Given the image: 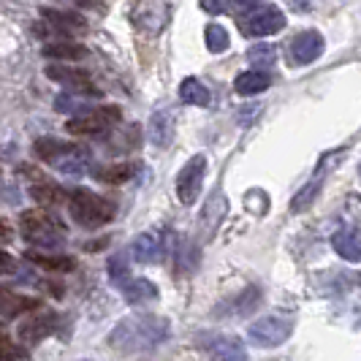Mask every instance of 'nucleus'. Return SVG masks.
I'll return each mask as SVG.
<instances>
[{"label": "nucleus", "mask_w": 361, "mask_h": 361, "mask_svg": "<svg viewBox=\"0 0 361 361\" xmlns=\"http://www.w3.org/2000/svg\"><path fill=\"white\" fill-rule=\"evenodd\" d=\"M171 334V324L163 315H128L114 329L109 331L106 343L123 353V356H133V353H149L158 345H163Z\"/></svg>", "instance_id": "f257e3e1"}, {"label": "nucleus", "mask_w": 361, "mask_h": 361, "mask_svg": "<svg viewBox=\"0 0 361 361\" xmlns=\"http://www.w3.org/2000/svg\"><path fill=\"white\" fill-rule=\"evenodd\" d=\"M68 212H71L73 223H79L82 228H101L109 220H114L117 209L104 196H95L85 188H76L68 196Z\"/></svg>", "instance_id": "f03ea898"}, {"label": "nucleus", "mask_w": 361, "mask_h": 361, "mask_svg": "<svg viewBox=\"0 0 361 361\" xmlns=\"http://www.w3.org/2000/svg\"><path fill=\"white\" fill-rule=\"evenodd\" d=\"M19 226H22L25 239H27L30 245L41 247V250H57V247L63 245V226H60L49 212H41V209L22 212Z\"/></svg>", "instance_id": "7ed1b4c3"}, {"label": "nucleus", "mask_w": 361, "mask_h": 361, "mask_svg": "<svg viewBox=\"0 0 361 361\" xmlns=\"http://www.w3.org/2000/svg\"><path fill=\"white\" fill-rule=\"evenodd\" d=\"M38 33L44 30L47 36L57 38H76L85 36L90 30L87 19L76 11H60V8H41V25L36 27Z\"/></svg>", "instance_id": "20e7f679"}, {"label": "nucleus", "mask_w": 361, "mask_h": 361, "mask_svg": "<svg viewBox=\"0 0 361 361\" xmlns=\"http://www.w3.org/2000/svg\"><path fill=\"white\" fill-rule=\"evenodd\" d=\"M293 331V318L288 315H267V318H258L255 324H250L247 329V340L255 348H277L290 337Z\"/></svg>", "instance_id": "39448f33"}, {"label": "nucleus", "mask_w": 361, "mask_h": 361, "mask_svg": "<svg viewBox=\"0 0 361 361\" xmlns=\"http://www.w3.org/2000/svg\"><path fill=\"white\" fill-rule=\"evenodd\" d=\"M123 117L120 106H92L90 111L85 114H76L66 123V130L73 133V136H90V133H101V130H109L111 126H117Z\"/></svg>", "instance_id": "423d86ee"}, {"label": "nucleus", "mask_w": 361, "mask_h": 361, "mask_svg": "<svg viewBox=\"0 0 361 361\" xmlns=\"http://www.w3.org/2000/svg\"><path fill=\"white\" fill-rule=\"evenodd\" d=\"M286 27V14L274 6H264V8H255L247 17L239 19V30L247 38H264L274 36Z\"/></svg>", "instance_id": "0eeeda50"}, {"label": "nucleus", "mask_w": 361, "mask_h": 361, "mask_svg": "<svg viewBox=\"0 0 361 361\" xmlns=\"http://www.w3.org/2000/svg\"><path fill=\"white\" fill-rule=\"evenodd\" d=\"M204 177H207V155L199 152L180 169V177H177V199H180V204L190 207V204L199 201Z\"/></svg>", "instance_id": "6e6552de"}, {"label": "nucleus", "mask_w": 361, "mask_h": 361, "mask_svg": "<svg viewBox=\"0 0 361 361\" xmlns=\"http://www.w3.org/2000/svg\"><path fill=\"white\" fill-rule=\"evenodd\" d=\"M199 345L212 361H247V350L234 334H201Z\"/></svg>", "instance_id": "1a4fd4ad"}, {"label": "nucleus", "mask_w": 361, "mask_h": 361, "mask_svg": "<svg viewBox=\"0 0 361 361\" xmlns=\"http://www.w3.org/2000/svg\"><path fill=\"white\" fill-rule=\"evenodd\" d=\"M324 36L315 33V30H305V33L293 36L288 44L290 66H310V63H315L324 54Z\"/></svg>", "instance_id": "9d476101"}, {"label": "nucleus", "mask_w": 361, "mask_h": 361, "mask_svg": "<svg viewBox=\"0 0 361 361\" xmlns=\"http://www.w3.org/2000/svg\"><path fill=\"white\" fill-rule=\"evenodd\" d=\"M54 329H57V315L54 312H36V315H30L19 324V340L25 345H36L44 337H49Z\"/></svg>", "instance_id": "9b49d317"}, {"label": "nucleus", "mask_w": 361, "mask_h": 361, "mask_svg": "<svg viewBox=\"0 0 361 361\" xmlns=\"http://www.w3.org/2000/svg\"><path fill=\"white\" fill-rule=\"evenodd\" d=\"M90 98H101V90H95V87H82V90H68V92H60L57 98H54V111H60V114H85V111H90Z\"/></svg>", "instance_id": "f8f14e48"}, {"label": "nucleus", "mask_w": 361, "mask_h": 361, "mask_svg": "<svg viewBox=\"0 0 361 361\" xmlns=\"http://www.w3.org/2000/svg\"><path fill=\"white\" fill-rule=\"evenodd\" d=\"M44 73L57 82V85H68L71 90H82V87H92V73L87 68H76V66H68V63H54V66H47Z\"/></svg>", "instance_id": "ddd939ff"}, {"label": "nucleus", "mask_w": 361, "mask_h": 361, "mask_svg": "<svg viewBox=\"0 0 361 361\" xmlns=\"http://www.w3.org/2000/svg\"><path fill=\"white\" fill-rule=\"evenodd\" d=\"M331 247L345 261H353V264L361 261V228H356V226L340 228L337 234L331 236Z\"/></svg>", "instance_id": "4468645a"}, {"label": "nucleus", "mask_w": 361, "mask_h": 361, "mask_svg": "<svg viewBox=\"0 0 361 361\" xmlns=\"http://www.w3.org/2000/svg\"><path fill=\"white\" fill-rule=\"evenodd\" d=\"M41 54L49 57V60H66V63H73V60H85L90 49L79 41H71V38H63V41H52V44H44L41 47Z\"/></svg>", "instance_id": "2eb2a0df"}, {"label": "nucleus", "mask_w": 361, "mask_h": 361, "mask_svg": "<svg viewBox=\"0 0 361 361\" xmlns=\"http://www.w3.org/2000/svg\"><path fill=\"white\" fill-rule=\"evenodd\" d=\"M149 142L163 149V147L171 145V139H174V114L169 111V109H163V111H155L152 114V120H149Z\"/></svg>", "instance_id": "dca6fc26"}, {"label": "nucleus", "mask_w": 361, "mask_h": 361, "mask_svg": "<svg viewBox=\"0 0 361 361\" xmlns=\"http://www.w3.org/2000/svg\"><path fill=\"white\" fill-rule=\"evenodd\" d=\"M79 147L71 145V142H60V139H38L36 145H33V152H36V158H41L44 163H49V166H57L60 161H66L68 155H73Z\"/></svg>", "instance_id": "f3484780"}, {"label": "nucleus", "mask_w": 361, "mask_h": 361, "mask_svg": "<svg viewBox=\"0 0 361 361\" xmlns=\"http://www.w3.org/2000/svg\"><path fill=\"white\" fill-rule=\"evenodd\" d=\"M161 236L152 234V231H145L130 242V255L136 264H155L161 258Z\"/></svg>", "instance_id": "a211bd4d"}, {"label": "nucleus", "mask_w": 361, "mask_h": 361, "mask_svg": "<svg viewBox=\"0 0 361 361\" xmlns=\"http://www.w3.org/2000/svg\"><path fill=\"white\" fill-rule=\"evenodd\" d=\"M120 293L126 296L128 305H147V302L158 299V288L147 277H130L126 286L120 288Z\"/></svg>", "instance_id": "6ab92c4d"}, {"label": "nucleus", "mask_w": 361, "mask_h": 361, "mask_svg": "<svg viewBox=\"0 0 361 361\" xmlns=\"http://www.w3.org/2000/svg\"><path fill=\"white\" fill-rule=\"evenodd\" d=\"M180 101L188 106H209L212 95L207 90V85L196 76H185L180 82Z\"/></svg>", "instance_id": "aec40b11"}, {"label": "nucleus", "mask_w": 361, "mask_h": 361, "mask_svg": "<svg viewBox=\"0 0 361 361\" xmlns=\"http://www.w3.org/2000/svg\"><path fill=\"white\" fill-rule=\"evenodd\" d=\"M36 307H38L36 299L17 296L14 290L0 288V315H3V318H17L22 312H30V310H36Z\"/></svg>", "instance_id": "412c9836"}, {"label": "nucleus", "mask_w": 361, "mask_h": 361, "mask_svg": "<svg viewBox=\"0 0 361 361\" xmlns=\"http://www.w3.org/2000/svg\"><path fill=\"white\" fill-rule=\"evenodd\" d=\"M269 85H271V76L267 71H258V68L239 73L234 79V90L239 95H258V92L267 90Z\"/></svg>", "instance_id": "4be33fe9"}, {"label": "nucleus", "mask_w": 361, "mask_h": 361, "mask_svg": "<svg viewBox=\"0 0 361 361\" xmlns=\"http://www.w3.org/2000/svg\"><path fill=\"white\" fill-rule=\"evenodd\" d=\"M136 163H111V166H101L95 171V180L106 182V185H123V182L136 177Z\"/></svg>", "instance_id": "5701e85b"}, {"label": "nucleus", "mask_w": 361, "mask_h": 361, "mask_svg": "<svg viewBox=\"0 0 361 361\" xmlns=\"http://www.w3.org/2000/svg\"><path fill=\"white\" fill-rule=\"evenodd\" d=\"M54 169L63 171V174H68V177H82V174L90 171V152H85V149L79 147L73 155H68L66 161H60Z\"/></svg>", "instance_id": "b1692460"}, {"label": "nucleus", "mask_w": 361, "mask_h": 361, "mask_svg": "<svg viewBox=\"0 0 361 361\" xmlns=\"http://www.w3.org/2000/svg\"><path fill=\"white\" fill-rule=\"evenodd\" d=\"M204 41H207V49H209L212 54L226 52V49L231 47V36H228V30H226L223 25H217V22L207 25V30H204Z\"/></svg>", "instance_id": "393cba45"}, {"label": "nucleus", "mask_w": 361, "mask_h": 361, "mask_svg": "<svg viewBox=\"0 0 361 361\" xmlns=\"http://www.w3.org/2000/svg\"><path fill=\"white\" fill-rule=\"evenodd\" d=\"M106 271H109V280H111V286L114 288H123L128 280H130V269H128V258L126 253H114L109 258L106 264Z\"/></svg>", "instance_id": "a878e982"}, {"label": "nucleus", "mask_w": 361, "mask_h": 361, "mask_svg": "<svg viewBox=\"0 0 361 361\" xmlns=\"http://www.w3.org/2000/svg\"><path fill=\"white\" fill-rule=\"evenodd\" d=\"M226 212V199L215 193L212 199L207 201V207H204V215H201V223H204V228H207V234H212L217 228V223H220V217Z\"/></svg>", "instance_id": "bb28decb"}, {"label": "nucleus", "mask_w": 361, "mask_h": 361, "mask_svg": "<svg viewBox=\"0 0 361 361\" xmlns=\"http://www.w3.org/2000/svg\"><path fill=\"white\" fill-rule=\"evenodd\" d=\"M27 258L44 267V269H52V271H71L76 267V261L68 258V255H47V253H27Z\"/></svg>", "instance_id": "cd10ccee"}, {"label": "nucleus", "mask_w": 361, "mask_h": 361, "mask_svg": "<svg viewBox=\"0 0 361 361\" xmlns=\"http://www.w3.org/2000/svg\"><path fill=\"white\" fill-rule=\"evenodd\" d=\"M321 185H324V177H318V180H312V182H307L293 199H290V212H305L310 204L315 201V196H318V190H321Z\"/></svg>", "instance_id": "c85d7f7f"}, {"label": "nucleus", "mask_w": 361, "mask_h": 361, "mask_svg": "<svg viewBox=\"0 0 361 361\" xmlns=\"http://www.w3.org/2000/svg\"><path fill=\"white\" fill-rule=\"evenodd\" d=\"M247 57H250V63H255L258 71H261V68H269L271 63L277 60V49L271 44H255L253 49L247 52Z\"/></svg>", "instance_id": "c756f323"}, {"label": "nucleus", "mask_w": 361, "mask_h": 361, "mask_svg": "<svg viewBox=\"0 0 361 361\" xmlns=\"http://www.w3.org/2000/svg\"><path fill=\"white\" fill-rule=\"evenodd\" d=\"M111 147H114V152H130V149H136L139 147V126H128L123 130V136L114 133Z\"/></svg>", "instance_id": "7c9ffc66"}, {"label": "nucleus", "mask_w": 361, "mask_h": 361, "mask_svg": "<svg viewBox=\"0 0 361 361\" xmlns=\"http://www.w3.org/2000/svg\"><path fill=\"white\" fill-rule=\"evenodd\" d=\"M60 193L63 190L54 188V185H38V188H33V199L41 201V204H57V201L63 199Z\"/></svg>", "instance_id": "2f4dec72"}, {"label": "nucleus", "mask_w": 361, "mask_h": 361, "mask_svg": "<svg viewBox=\"0 0 361 361\" xmlns=\"http://www.w3.org/2000/svg\"><path fill=\"white\" fill-rule=\"evenodd\" d=\"M17 271V258L0 250V274H14Z\"/></svg>", "instance_id": "473e14b6"}, {"label": "nucleus", "mask_w": 361, "mask_h": 361, "mask_svg": "<svg viewBox=\"0 0 361 361\" xmlns=\"http://www.w3.org/2000/svg\"><path fill=\"white\" fill-rule=\"evenodd\" d=\"M258 3H261V0H228L226 6L239 14V11H255V6H258Z\"/></svg>", "instance_id": "72a5a7b5"}, {"label": "nucleus", "mask_w": 361, "mask_h": 361, "mask_svg": "<svg viewBox=\"0 0 361 361\" xmlns=\"http://www.w3.org/2000/svg\"><path fill=\"white\" fill-rule=\"evenodd\" d=\"M3 356H11V343H8V334H6V329L0 324V359Z\"/></svg>", "instance_id": "f704fd0d"}, {"label": "nucleus", "mask_w": 361, "mask_h": 361, "mask_svg": "<svg viewBox=\"0 0 361 361\" xmlns=\"http://www.w3.org/2000/svg\"><path fill=\"white\" fill-rule=\"evenodd\" d=\"M290 6H293V11H310L315 6V0H290Z\"/></svg>", "instance_id": "c9c22d12"}, {"label": "nucleus", "mask_w": 361, "mask_h": 361, "mask_svg": "<svg viewBox=\"0 0 361 361\" xmlns=\"http://www.w3.org/2000/svg\"><path fill=\"white\" fill-rule=\"evenodd\" d=\"M71 3H76V6H85V8H98V11L104 8V6H101V0H71Z\"/></svg>", "instance_id": "e433bc0d"}, {"label": "nucleus", "mask_w": 361, "mask_h": 361, "mask_svg": "<svg viewBox=\"0 0 361 361\" xmlns=\"http://www.w3.org/2000/svg\"><path fill=\"white\" fill-rule=\"evenodd\" d=\"M359 171H361V169H359Z\"/></svg>", "instance_id": "4c0bfd02"}]
</instances>
